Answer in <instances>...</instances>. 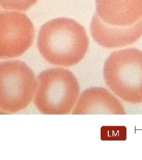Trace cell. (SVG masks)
Instances as JSON below:
<instances>
[{"instance_id": "1", "label": "cell", "mask_w": 142, "mask_h": 160, "mask_svg": "<svg viewBox=\"0 0 142 160\" xmlns=\"http://www.w3.org/2000/svg\"><path fill=\"white\" fill-rule=\"evenodd\" d=\"M90 45L85 29L73 19L60 17L53 19L40 28L37 48L48 63L69 67L85 57Z\"/></svg>"}, {"instance_id": "2", "label": "cell", "mask_w": 142, "mask_h": 160, "mask_svg": "<svg viewBox=\"0 0 142 160\" xmlns=\"http://www.w3.org/2000/svg\"><path fill=\"white\" fill-rule=\"evenodd\" d=\"M80 92L79 82L71 71L58 67L47 69L38 76L34 103L43 114H69Z\"/></svg>"}, {"instance_id": "3", "label": "cell", "mask_w": 142, "mask_h": 160, "mask_svg": "<svg viewBox=\"0 0 142 160\" xmlns=\"http://www.w3.org/2000/svg\"><path fill=\"white\" fill-rule=\"evenodd\" d=\"M105 84L115 95L127 103H142V51L127 48L114 51L103 69Z\"/></svg>"}, {"instance_id": "4", "label": "cell", "mask_w": 142, "mask_h": 160, "mask_svg": "<svg viewBox=\"0 0 142 160\" xmlns=\"http://www.w3.org/2000/svg\"><path fill=\"white\" fill-rule=\"evenodd\" d=\"M37 79L33 71L22 61L0 63V110L17 113L26 109L33 99Z\"/></svg>"}, {"instance_id": "5", "label": "cell", "mask_w": 142, "mask_h": 160, "mask_svg": "<svg viewBox=\"0 0 142 160\" xmlns=\"http://www.w3.org/2000/svg\"><path fill=\"white\" fill-rule=\"evenodd\" d=\"M34 38V26L27 15L0 12V59L21 56L32 46Z\"/></svg>"}, {"instance_id": "6", "label": "cell", "mask_w": 142, "mask_h": 160, "mask_svg": "<svg viewBox=\"0 0 142 160\" xmlns=\"http://www.w3.org/2000/svg\"><path fill=\"white\" fill-rule=\"evenodd\" d=\"M91 36L98 45L105 49L129 46L142 37V18L137 23L126 27L113 26L104 23L96 13L91 24Z\"/></svg>"}, {"instance_id": "7", "label": "cell", "mask_w": 142, "mask_h": 160, "mask_svg": "<svg viewBox=\"0 0 142 160\" xmlns=\"http://www.w3.org/2000/svg\"><path fill=\"white\" fill-rule=\"evenodd\" d=\"M98 17L113 26H130L142 18V0H96Z\"/></svg>"}, {"instance_id": "8", "label": "cell", "mask_w": 142, "mask_h": 160, "mask_svg": "<svg viewBox=\"0 0 142 160\" xmlns=\"http://www.w3.org/2000/svg\"><path fill=\"white\" fill-rule=\"evenodd\" d=\"M125 108L113 94L103 87H91L82 92L74 107V114H125Z\"/></svg>"}, {"instance_id": "9", "label": "cell", "mask_w": 142, "mask_h": 160, "mask_svg": "<svg viewBox=\"0 0 142 160\" xmlns=\"http://www.w3.org/2000/svg\"><path fill=\"white\" fill-rule=\"evenodd\" d=\"M38 0H0V7L9 11L23 12L34 6Z\"/></svg>"}, {"instance_id": "10", "label": "cell", "mask_w": 142, "mask_h": 160, "mask_svg": "<svg viewBox=\"0 0 142 160\" xmlns=\"http://www.w3.org/2000/svg\"><path fill=\"white\" fill-rule=\"evenodd\" d=\"M0 12H1V11H0Z\"/></svg>"}]
</instances>
